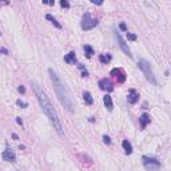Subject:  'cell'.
Here are the masks:
<instances>
[{
  "mask_svg": "<svg viewBox=\"0 0 171 171\" xmlns=\"http://www.w3.org/2000/svg\"><path fill=\"white\" fill-rule=\"evenodd\" d=\"M32 87H34L35 95H36V98H38L39 104H40L43 112L46 114V116L49 119V122H51V124L54 126V128H55L56 132H58L59 135H63L64 131H63L62 122H60V119H59V115H58V112H56V110L54 108L52 103H51V100H49L48 96H47V94L44 92L43 88H41L38 83H32Z\"/></svg>",
  "mask_w": 171,
  "mask_h": 171,
  "instance_id": "1",
  "label": "cell"
},
{
  "mask_svg": "<svg viewBox=\"0 0 171 171\" xmlns=\"http://www.w3.org/2000/svg\"><path fill=\"white\" fill-rule=\"evenodd\" d=\"M48 74H49V79H51V82H52V84H54V88H55V92H56V96H58L59 102H60L62 106H63L68 112H72L74 103H72V98H71V95H70L68 88L66 87V84L63 83V80L59 78V75L52 70V68L48 70Z\"/></svg>",
  "mask_w": 171,
  "mask_h": 171,
  "instance_id": "2",
  "label": "cell"
},
{
  "mask_svg": "<svg viewBox=\"0 0 171 171\" xmlns=\"http://www.w3.org/2000/svg\"><path fill=\"white\" fill-rule=\"evenodd\" d=\"M138 68L142 71L143 75L146 76V79H147L151 84L157 86V78H155V75H154L152 67H151V64L148 63L146 59H139V60H138Z\"/></svg>",
  "mask_w": 171,
  "mask_h": 171,
  "instance_id": "3",
  "label": "cell"
},
{
  "mask_svg": "<svg viewBox=\"0 0 171 171\" xmlns=\"http://www.w3.org/2000/svg\"><path fill=\"white\" fill-rule=\"evenodd\" d=\"M99 24L98 19H94L91 18V14L90 12H86V14H83V18H82V29H84V31H90V29L95 28L96 26Z\"/></svg>",
  "mask_w": 171,
  "mask_h": 171,
  "instance_id": "4",
  "label": "cell"
},
{
  "mask_svg": "<svg viewBox=\"0 0 171 171\" xmlns=\"http://www.w3.org/2000/svg\"><path fill=\"white\" fill-rule=\"evenodd\" d=\"M142 160H143V166H145V168H146V170H148V171H158L160 167H162L160 162H159V160H157L155 158L143 157Z\"/></svg>",
  "mask_w": 171,
  "mask_h": 171,
  "instance_id": "5",
  "label": "cell"
},
{
  "mask_svg": "<svg viewBox=\"0 0 171 171\" xmlns=\"http://www.w3.org/2000/svg\"><path fill=\"white\" fill-rule=\"evenodd\" d=\"M115 38H116V40H118V43H119V46H120V48L123 49V52H124L126 55L128 56V58H132V54H131L130 48H128V44L126 43L124 39L122 38V35H120L118 31H115Z\"/></svg>",
  "mask_w": 171,
  "mask_h": 171,
  "instance_id": "6",
  "label": "cell"
},
{
  "mask_svg": "<svg viewBox=\"0 0 171 171\" xmlns=\"http://www.w3.org/2000/svg\"><path fill=\"white\" fill-rule=\"evenodd\" d=\"M99 87H100V90L103 91H108V92H111V91L114 90V86L112 83L110 82V79H102V80H99Z\"/></svg>",
  "mask_w": 171,
  "mask_h": 171,
  "instance_id": "7",
  "label": "cell"
},
{
  "mask_svg": "<svg viewBox=\"0 0 171 171\" xmlns=\"http://www.w3.org/2000/svg\"><path fill=\"white\" fill-rule=\"evenodd\" d=\"M3 159L6 160V162H11V163H14L15 160H16V155H15V152L11 150V148H7V150H4L3 151Z\"/></svg>",
  "mask_w": 171,
  "mask_h": 171,
  "instance_id": "8",
  "label": "cell"
},
{
  "mask_svg": "<svg viewBox=\"0 0 171 171\" xmlns=\"http://www.w3.org/2000/svg\"><path fill=\"white\" fill-rule=\"evenodd\" d=\"M127 100H128V103H131V104H135L136 102L139 100V92H138L136 90H130L128 91Z\"/></svg>",
  "mask_w": 171,
  "mask_h": 171,
  "instance_id": "9",
  "label": "cell"
},
{
  "mask_svg": "<svg viewBox=\"0 0 171 171\" xmlns=\"http://www.w3.org/2000/svg\"><path fill=\"white\" fill-rule=\"evenodd\" d=\"M111 75H115L116 78H118V82H119V83H123V82L126 80L124 74H123L120 70H116V68H114V70L111 71Z\"/></svg>",
  "mask_w": 171,
  "mask_h": 171,
  "instance_id": "10",
  "label": "cell"
},
{
  "mask_svg": "<svg viewBox=\"0 0 171 171\" xmlns=\"http://www.w3.org/2000/svg\"><path fill=\"white\" fill-rule=\"evenodd\" d=\"M139 123H140V127L146 128L147 124L150 123V115H147V114H142L140 118H139Z\"/></svg>",
  "mask_w": 171,
  "mask_h": 171,
  "instance_id": "11",
  "label": "cell"
},
{
  "mask_svg": "<svg viewBox=\"0 0 171 171\" xmlns=\"http://www.w3.org/2000/svg\"><path fill=\"white\" fill-rule=\"evenodd\" d=\"M64 62L68 64H76V55L75 52H68L64 56Z\"/></svg>",
  "mask_w": 171,
  "mask_h": 171,
  "instance_id": "12",
  "label": "cell"
},
{
  "mask_svg": "<svg viewBox=\"0 0 171 171\" xmlns=\"http://www.w3.org/2000/svg\"><path fill=\"white\" fill-rule=\"evenodd\" d=\"M103 102H104L106 108H107L108 111H112V108H114V104H112V98H111L110 95H106L104 98H103Z\"/></svg>",
  "mask_w": 171,
  "mask_h": 171,
  "instance_id": "13",
  "label": "cell"
},
{
  "mask_svg": "<svg viewBox=\"0 0 171 171\" xmlns=\"http://www.w3.org/2000/svg\"><path fill=\"white\" fill-rule=\"evenodd\" d=\"M122 146H123V148H124V152L127 154V155H130V154L132 152V146H131V143L128 142V140H123Z\"/></svg>",
  "mask_w": 171,
  "mask_h": 171,
  "instance_id": "14",
  "label": "cell"
},
{
  "mask_svg": "<svg viewBox=\"0 0 171 171\" xmlns=\"http://www.w3.org/2000/svg\"><path fill=\"white\" fill-rule=\"evenodd\" d=\"M83 99H84V102H86V104H88V106H91L94 103V99H92V96H91V94L88 92V91H84Z\"/></svg>",
  "mask_w": 171,
  "mask_h": 171,
  "instance_id": "15",
  "label": "cell"
},
{
  "mask_svg": "<svg viewBox=\"0 0 171 171\" xmlns=\"http://www.w3.org/2000/svg\"><path fill=\"white\" fill-rule=\"evenodd\" d=\"M46 19H48V20H49V21H51V23H52V24H54V26H55V27H56V28H62V24H60V23H59V21H58V20H56V19H55V18H54L52 15H49V14H47V15H46Z\"/></svg>",
  "mask_w": 171,
  "mask_h": 171,
  "instance_id": "16",
  "label": "cell"
},
{
  "mask_svg": "<svg viewBox=\"0 0 171 171\" xmlns=\"http://www.w3.org/2000/svg\"><path fill=\"white\" fill-rule=\"evenodd\" d=\"M99 60H100L102 63L107 64L108 62L111 60V56H110V55H107V54H102V55H99Z\"/></svg>",
  "mask_w": 171,
  "mask_h": 171,
  "instance_id": "17",
  "label": "cell"
},
{
  "mask_svg": "<svg viewBox=\"0 0 171 171\" xmlns=\"http://www.w3.org/2000/svg\"><path fill=\"white\" fill-rule=\"evenodd\" d=\"M84 52H86V55H87L88 58H91L92 54H95L94 52V48L91 46H84Z\"/></svg>",
  "mask_w": 171,
  "mask_h": 171,
  "instance_id": "18",
  "label": "cell"
},
{
  "mask_svg": "<svg viewBox=\"0 0 171 171\" xmlns=\"http://www.w3.org/2000/svg\"><path fill=\"white\" fill-rule=\"evenodd\" d=\"M103 142H104L106 145H111V139H110V136H107V135H104V136H103Z\"/></svg>",
  "mask_w": 171,
  "mask_h": 171,
  "instance_id": "19",
  "label": "cell"
},
{
  "mask_svg": "<svg viewBox=\"0 0 171 171\" xmlns=\"http://www.w3.org/2000/svg\"><path fill=\"white\" fill-rule=\"evenodd\" d=\"M60 4H62V7H66V8H68V7H70V3H68L67 0H62Z\"/></svg>",
  "mask_w": 171,
  "mask_h": 171,
  "instance_id": "20",
  "label": "cell"
},
{
  "mask_svg": "<svg viewBox=\"0 0 171 171\" xmlns=\"http://www.w3.org/2000/svg\"><path fill=\"white\" fill-rule=\"evenodd\" d=\"M127 38L130 39V40H136V36L134 35V34H130V32H127Z\"/></svg>",
  "mask_w": 171,
  "mask_h": 171,
  "instance_id": "21",
  "label": "cell"
},
{
  "mask_svg": "<svg viewBox=\"0 0 171 171\" xmlns=\"http://www.w3.org/2000/svg\"><path fill=\"white\" fill-rule=\"evenodd\" d=\"M16 103H18V106H21V107H27V103H24V102H21V100H18Z\"/></svg>",
  "mask_w": 171,
  "mask_h": 171,
  "instance_id": "22",
  "label": "cell"
},
{
  "mask_svg": "<svg viewBox=\"0 0 171 171\" xmlns=\"http://www.w3.org/2000/svg\"><path fill=\"white\" fill-rule=\"evenodd\" d=\"M18 91H19V92H21V94H24V92H26V88H24V87H23V86H19Z\"/></svg>",
  "mask_w": 171,
  "mask_h": 171,
  "instance_id": "23",
  "label": "cell"
},
{
  "mask_svg": "<svg viewBox=\"0 0 171 171\" xmlns=\"http://www.w3.org/2000/svg\"><path fill=\"white\" fill-rule=\"evenodd\" d=\"M91 3L95 4V6H102V4H103V1H96V0H92Z\"/></svg>",
  "mask_w": 171,
  "mask_h": 171,
  "instance_id": "24",
  "label": "cell"
},
{
  "mask_svg": "<svg viewBox=\"0 0 171 171\" xmlns=\"http://www.w3.org/2000/svg\"><path fill=\"white\" fill-rule=\"evenodd\" d=\"M120 29H123V31H127V27H126V24L124 23H120Z\"/></svg>",
  "mask_w": 171,
  "mask_h": 171,
  "instance_id": "25",
  "label": "cell"
},
{
  "mask_svg": "<svg viewBox=\"0 0 171 171\" xmlns=\"http://www.w3.org/2000/svg\"><path fill=\"white\" fill-rule=\"evenodd\" d=\"M16 122H18V124L23 126V122H21V119H20V118H16Z\"/></svg>",
  "mask_w": 171,
  "mask_h": 171,
  "instance_id": "26",
  "label": "cell"
},
{
  "mask_svg": "<svg viewBox=\"0 0 171 171\" xmlns=\"http://www.w3.org/2000/svg\"><path fill=\"white\" fill-rule=\"evenodd\" d=\"M1 52H3V54H4V55H7V54H8V51H7V49H6V48H1Z\"/></svg>",
  "mask_w": 171,
  "mask_h": 171,
  "instance_id": "27",
  "label": "cell"
},
{
  "mask_svg": "<svg viewBox=\"0 0 171 171\" xmlns=\"http://www.w3.org/2000/svg\"><path fill=\"white\" fill-rule=\"evenodd\" d=\"M12 138H14L15 140H18V135H16V134H12Z\"/></svg>",
  "mask_w": 171,
  "mask_h": 171,
  "instance_id": "28",
  "label": "cell"
}]
</instances>
